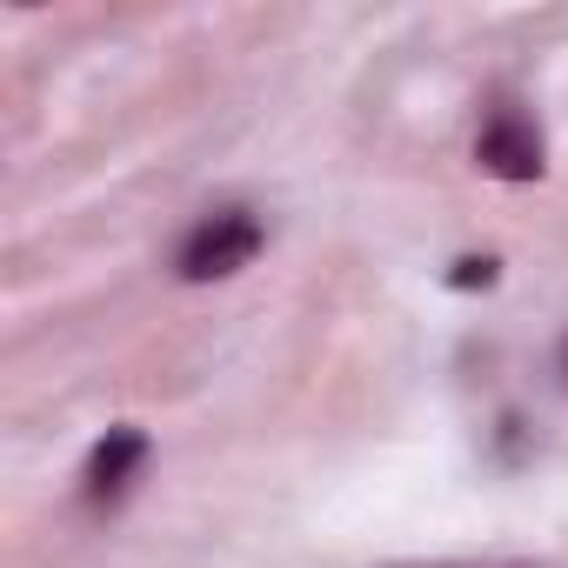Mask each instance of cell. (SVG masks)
I'll use <instances>...</instances> for the list:
<instances>
[{
    "label": "cell",
    "mask_w": 568,
    "mask_h": 568,
    "mask_svg": "<svg viewBox=\"0 0 568 568\" xmlns=\"http://www.w3.org/2000/svg\"><path fill=\"white\" fill-rule=\"evenodd\" d=\"M141 462H148V435H141V428H108V435L94 442V455H88L81 495H88L94 508H114V501L128 495V481L141 475Z\"/></svg>",
    "instance_id": "3"
},
{
    "label": "cell",
    "mask_w": 568,
    "mask_h": 568,
    "mask_svg": "<svg viewBox=\"0 0 568 568\" xmlns=\"http://www.w3.org/2000/svg\"><path fill=\"white\" fill-rule=\"evenodd\" d=\"M561 368H568V342H561Z\"/></svg>",
    "instance_id": "5"
},
{
    "label": "cell",
    "mask_w": 568,
    "mask_h": 568,
    "mask_svg": "<svg viewBox=\"0 0 568 568\" xmlns=\"http://www.w3.org/2000/svg\"><path fill=\"white\" fill-rule=\"evenodd\" d=\"M475 161L495 181H535L541 174V134H535V121L515 114V108H495L481 121V134H475Z\"/></svg>",
    "instance_id": "2"
},
{
    "label": "cell",
    "mask_w": 568,
    "mask_h": 568,
    "mask_svg": "<svg viewBox=\"0 0 568 568\" xmlns=\"http://www.w3.org/2000/svg\"><path fill=\"white\" fill-rule=\"evenodd\" d=\"M261 221L247 214V207H214V214H201L194 227H187V241H181V254H174V274L181 281H227V274H241L254 254H261Z\"/></svg>",
    "instance_id": "1"
},
{
    "label": "cell",
    "mask_w": 568,
    "mask_h": 568,
    "mask_svg": "<svg viewBox=\"0 0 568 568\" xmlns=\"http://www.w3.org/2000/svg\"><path fill=\"white\" fill-rule=\"evenodd\" d=\"M495 274H501L495 254H462V261L448 267V288H462V295H468V288H495Z\"/></svg>",
    "instance_id": "4"
}]
</instances>
